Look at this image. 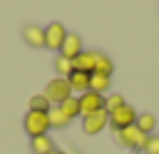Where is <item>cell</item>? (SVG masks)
<instances>
[{
    "label": "cell",
    "mask_w": 159,
    "mask_h": 154,
    "mask_svg": "<svg viewBox=\"0 0 159 154\" xmlns=\"http://www.w3.org/2000/svg\"><path fill=\"white\" fill-rule=\"evenodd\" d=\"M42 94L47 97V102H50L52 107H57V104H62L67 97H72V87H70L67 77H55V79L47 82V87H45Z\"/></svg>",
    "instance_id": "cell-1"
},
{
    "label": "cell",
    "mask_w": 159,
    "mask_h": 154,
    "mask_svg": "<svg viewBox=\"0 0 159 154\" xmlns=\"http://www.w3.org/2000/svg\"><path fill=\"white\" fill-rule=\"evenodd\" d=\"M147 137H149V134H144L137 124H132V127H124V129H117V132H114V139H117L122 147H127V149H144Z\"/></svg>",
    "instance_id": "cell-2"
},
{
    "label": "cell",
    "mask_w": 159,
    "mask_h": 154,
    "mask_svg": "<svg viewBox=\"0 0 159 154\" xmlns=\"http://www.w3.org/2000/svg\"><path fill=\"white\" fill-rule=\"evenodd\" d=\"M22 127H25V132L30 134V139H32V137H40V134H47V129H50V117H47V112H32V109H27V114H25V119H22Z\"/></svg>",
    "instance_id": "cell-3"
},
{
    "label": "cell",
    "mask_w": 159,
    "mask_h": 154,
    "mask_svg": "<svg viewBox=\"0 0 159 154\" xmlns=\"http://www.w3.org/2000/svg\"><path fill=\"white\" fill-rule=\"evenodd\" d=\"M132 124H137V109L132 107V104H122L119 109H114V112H109V127L117 132V129H124V127H132Z\"/></svg>",
    "instance_id": "cell-4"
},
{
    "label": "cell",
    "mask_w": 159,
    "mask_h": 154,
    "mask_svg": "<svg viewBox=\"0 0 159 154\" xmlns=\"http://www.w3.org/2000/svg\"><path fill=\"white\" fill-rule=\"evenodd\" d=\"M104 127H109V112L107 109H99L94 114H84L82 117V132L84 134H99Z\"/></svg>",
    "instance_id": "cell-5"
},
{
    "label": "cell",
    "mask_w": 159,
    "mask_h": 154,
    "mask_svg": "<svg viewBox=\"0 0 159 154\" xmlns=\"http://www.w3.org/2000/svg\"><path fill=\"white\" fill-rule=\"evenodd\" d=\"M65 37H67V30H65V25H62V22H50V25L45 27V47H50V50L60 52V47H62Z\"/></svg>",
    "instance_id": "cell-6"
},
{
    "label": "cell",
    "mask_w": 159,
    "mask_h": 154,
    "mask_svg": "<svg viewBox=\"0 0 159 154\" xmlns=\"http://www.w3.org/2000/svg\"><path fill=\"white\" fill-rule=\"evenodd\" d=\"M77 97H80V109H82V117H84V114H94V112L104 109V94H99V92L87 89V92L77 94Z\"/></svg>",
    "instance_id": "cell-7"
},
{
    "label": "cell",
    "mask_w": 159,
    "mask_h": 154,
    "mask_svg": "<svg viewBox=\"0 0 159 154\" xmlns=\"http://www.w3.org/2000/svg\"><path fill=\"white\" fill-rule=\"evenodd\" d=\"M22 40L30 47H45V27H40L37 22H27L22 27Z\"/></svg>",
    "instance_id": "cell-8"
},
{
    "label": "cell",
    "mask_w": 159,
    "mask_h": 154,
    "mask_svg": "<svg viewBox=\"0 0 159 154\" xmlns=\"http://www.w3.org/2000/svg\"><path fill=\"white\" fill-rule=\"evenodd\" d=\"M80 52H82V40H80V35L67 32V37H65V42H62V47H60V55L67 57V60H75Z\"/></svg>",
    "instance_id": "cell-9"
},
{
    "label": "cell",
    "mask_w": 159,
    "mask_h": 154,
    "mask_svg": "<svg viewBox=\"0 0 159 154\" xmlns=\"http://www.w3.org/2000/svg\"><path fill=\"white\" fill-rule=\"evenodd\" d=\"M67 82H70V87H72V94H75V92H77V94H82V92H87V89H89V72L72 70V72H70V77H67Z\"/></svg>",
    "instance_id": "cell-10"
},
{
    "label": "cell",
    "mask_w": 159,
    "mask_h": 154,
    "mask_svg": "<svg viewBox=\"0 0 159 154\" xmlns=\"http://www.w3.org/2000/svg\"><path fill=\"white\" fill-rule=\"evenodd\" d=\"M72 70H80V72H94V55L92 50H82L75 60H72Z\"/></svg>",
    "instance_id": "cell-11"
},
{
    "label": "cell",
    "mask_w": 159,
    "mask_h": 154,
    "mask_svg": "<svg viewBox=\"0 0 159 154\" xmlns=\"http://www.w3.org/2000/svg\"><path fill=\"white\" fill-rule=\"evenodd\" d=\"M30 149L32 154H52L55 152V142L50 139V134H40L30 139Z\"/></svg>",
    "instance_id": "cell-12"
},
{
    "label": "cell",
    "mask_w": 159,
    "mask_h": 154,
    "mask_svg": "<svg viewBox=\"0 0 159 154\" xmlns=\"http://www.w3.org/2000/svg\"><path fill=\"white\" fill-rule=\"evenodd\" d=\"M92 55H94V72L112 77V72H114V62H112L104 52H99V50H92Z\"/></svg>",
    "instance_id": "cell-13"
},
{
    "label": "cell",
    "mask_w": 159,
    "mask_h": 154,
    "mask_svg": "<svg viewBox=\"0 0 159 154\" xmlns=\"http://www.w3.org/2000/svg\"><path fill=\"white\" fill-rule=\"evenodd\" d=\"M109 87H112V77H107V75H99V72H92V75H89V89H92V92H99V94H104Z\"/></svg>",
    "instance_id": "cell-14"
},
{
    "label": "cell",
    "mask_w": 159,
    "mask_h": 154,
    "mask_svg": "<svg viewBox=\"0 0 159 154\" xmlns=\"http://www.w3.org/2000/svg\"><path fill=\"white\" fill-rule=\"evenodd\" d=\"M47 117H50V127H55V129H65L72 119L60 109V107H50V112H47Z\"/></svg>",
    "instance_id": "cell-15"
},
{
    "label": "cell",
    "mask_w": 159,
    "mask_h": 154,
    "mask_svg": "<svg viewBox=\"0 0 159 154\" xmlns=\"http://www.w3.org/2000/svg\"><path fill=\"white\" fill-rule=\"evenodd\" d=\"M57 107H60L70 119H75V117H80V114H82V109H80V97H77V94L67 97V99H65L62 104H57Z\"/></svg>",
    "instance_id": "cell-16"
},
{
    "label": "cell",
    "mask_w": 159,
    "mask_h": 154,
    "mask_svg": "<svg viewBox=\"0 0 159 154\" xmlns=\"http://www.w3.org/2000/svg\"><path fill=\"white\" fill-rule=\"evenodd\" d=\"M137 127H139L144 134H154V129H157V117H154L152 112H142V114H137Z\"/></svg>",
    "instance_id": "cell-17"
},
{
    "label": "cell",
    "mask_w": 159,
    "mask_h": 154,
    "mask_svg": "<svg viewBox=\"0 0 159 154\" xmlns=\"http://www.w3.org/2000/svg\"><path fill=\"white\" fill-rule=\"evenodd\" d=\"M55 72H57V77H70V72H72V60H67V57H62V55L57 52V57H55Z\"/></svg>",
    "instance_id": "cell-18"
},
{
    "label": "cell",
    "mask_w": 159,
    "mask_h": 154,
    "mask_svg": "<svg viewBox=\"0 0 159 154\" xmlns=\"http://www.w3.org/2000/svg\"><path fill=\"white\" fill-rule=\"evenodd\" d=\"M27 104H30V109H32V112H50V107H52V104L47 102V97H45V94H32Z\"/></svg>",
    "instance_id": "cell-19"
},
{
    "label": "cell",
    "mask_w": 159,
    "mask_h": 154,
    "mask_svg": "<svg viewBox=\"0 0 159 154\" xmlns=\"http://www.w3.org/2000/svg\"><path fill=\"white\" fill-rule=\"evenodd\" d=\"M122 104H124V97H122V94H107V97H104V109H107V112H114V109H119Z\"/></svg>",
    "instance_id": "cell-20"
},
{
    "label": "cell",
    "mask_w": 159,
    "mask_h": 154,
    "mask_svg": "<svg viewBox=\"0 0 159 154\" xmlns=\"http://www.w3.org/2000/svg\"><path fill=\"white\" fill-rule=\"evenodd\" d=\"M142 152H144V154H159V134H149Z\"/></svg>",
    "instance_id": "cell-21"
},
{
    "label": "cell",
    "mask_w": 159,
    "mask_h": 154,
    "mask_svg": "<svg viewBox=\"0 0 159 154\" xmlns=\"http://www.w3.org/2000/svg\"><path fill=\"white\" fill-rule=\"evenodd\" d=\"M52 154H65V152H57V149H55V152H52Z\"/></svg>",
    "instance_id": "cell-22"
}]
</instances>
